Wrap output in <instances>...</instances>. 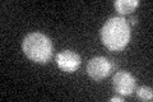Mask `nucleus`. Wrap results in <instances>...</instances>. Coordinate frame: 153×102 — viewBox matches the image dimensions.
I'll return each mask as SVG.
<instances>
[{"label":"nucleus","mask_w":153,"mask_h":102,"mask_svg":"<svg viewBox=\"0 0 153 102\" xmlns=\"http://www.w3.org/2000/svg\"><path fill=\"white\" fill-rule=\"evenodd\" d=\"M101 41L108 50L120 51L130 41V23L124 17H112L105 22Z\"/></svg>","instance_id":"f257e3e1"},{"label":"nucleus","mask_w":153,"mask_h":102,"mask_svg":"<svg viewBox=\"0 0 153 102\" xmlns=\"http://www.w3.org/2000/svg\"><path fill=\"white\" fill-rule=\"evenodd\" d=\"M23 52L32 61L46 64L52 56V42L49 37L40 32L28 33L22 43Z\"/></svg>","instance_id":"f03ea898"},{"label":"nucleus","mask_w":153,"mask_h":102,"mask_svg":"<svg viewBox=\"0 0 153 102\" xmlns=\"http://www.w3.org/2000/svg\"><path fill=\"white\" fill-rule=\"evenodd\" d=\"M115 69V64L103 56H96L88 61L87 73L94 80H101L110 75V73Z\"/></svg>","instance_id":"7ed1b4c3"},{"label":"nucleus","mask_w":153,"mask_h":102,"mask_svg":"<svg viewBox=\"0 0 153 102\" xmlns=\"http://www.w3.org/2000/svg\"><path fill=\"white\" fill-rule=\"evenodd\" d=\"M135 78L125 70L116 71L112 77L114 89L121 96H130L135 89Z\"/></svg>","instance_id":"20e7f679"},{"label":"nucleus","mask_w":153,"mask_h":102,"mask_svg":"<svg viewBox=\"0 0 153 102\" xmlns=\"http://www.w3.org/2000/svg\"><path fill=\"white\" fill-rule=\"evenodd\" d=\"M56 64L63 71L73 73L80 66V56L71 50H63L56 55Z\"/></svg>","instance_id":"39448f33"},{"label":"nucleus","mask_w":153,"mask_h":102,"mask_svg":"<svg viewBox=\"0 0 153 102\" xmlns=\"http://www.w3.org/2000/svg\"><path fill=\"white\" fill-rule=\"evenodd\" d=\"M114 5L119 13L125 16V14L131 13L134 9L139 5V1L138 0H116L114 3Z\"/></svg>","instance_id":"423d86ee"},{"label":"nucleus","mask_w":153,"mask_h":102,"mask_svg":"<svg viewBox=\"0 0 153 102\" xmlns=\"http://www.w3.org/2000/svg\"><path fill=\"white\" fill-rule=\"evenodd\" d=\"M137 97L139 100H142V101H152V98H153V91H152L151 87L142 86L137 91Z\"/></svg>","instance_id":"0eeeda50"},{"label":"nucleus","mask_w":153,"mask_h":102,"mask_svg":"<svg viewBox=\"0 0 153 102\" xmlns=\"http://www.w3.org/2000/svg\"><path fill=\"white\" fill-rule=\"evenodd\" d=\"M123 97H120V96H114V97H111V98H110V101H111V102H123Z\"/></svg>","instance_id":"6e6552de"},{"label":"nucleus","mask_w":153,"mask_h":102,"mask_svg":"<svg viewBox=\"0 0 153 102\" xmlns=\"http://www.w3.org/2000/svg\"><path fill=\"white\" fill-rule=\"evenodd\" d=\"M137 19H138L137 17H130V23L131 24H135L137 23Z\"/></svg>","instance_id":"1a4fd4ad"}]
</instances>
